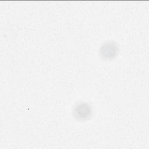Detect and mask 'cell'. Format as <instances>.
Masks as SVG:
<instances>
[{"mask_svg": "<svg viewBox=\"0 0 149 149\" xmlns=\"http://www.w3.org/2000/svg\"><path fill=\"white\" fill-rule=\"evenodd\" d=\"M119 51L118 44L112 41L105 42L100 49V55L102 59L109 61L117 55Z\"/></svg>", "mask_w": 149, "mask_h": 149, "instance_id": "6da1fadb", "label": "cell"}, {"mask_svg": "<svg viewBox=\"0 0 149 149\" xmlns=\"http://www.w3.org/2000/svg\"><path fill=\"white\" fill-rule=\"evenodd\" d=\"M74 118L78 120H86L88 119L92 115V108L91 105L86 102L77 104L73 111Z\"/></svg>", "mask_w": 149, "mask_h": 149, "instance_id": "7a4b0ae2", "label": "cell"}]
</instances>
